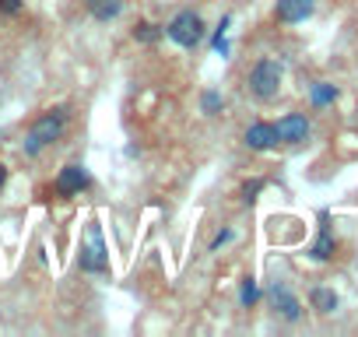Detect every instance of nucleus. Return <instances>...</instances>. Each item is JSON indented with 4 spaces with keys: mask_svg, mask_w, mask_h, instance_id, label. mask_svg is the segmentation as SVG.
Wrapping results in <instances>:
<instances>
[{
    "mask_svg": "<svg viewBox=\"0 0 358 337\" xmlns=\"http://www.w3.org/2000/svg\"><path fill=\"white\" fill-rule=\"evenodd\" d=\"M243 141H246V148H250V151H271V148H278V130H274V123L257 120V123H250V127H246Z\"/></svg>",
    "mask_w": 358,
    "mask_h": 337,
    "instance_id": "nucleus-8",
    "label": "nucleus"
},
{
    "mask_svg": "<svg viewBox=\"0 0 358 337\" xmlns=\"http://www.w3.org/2000/svg\"><path fill=\"white\" fill-rule=\"evenodd\" d=\"M281 78H285V71H281L278 60H271V57L257 60L253 71H250V95L260 99V102L278 99V92H281Z\"/></svg>",
    "mask_w": 358,
    "mask_h": 337,
    "instance_id": "nucleus-2",
    "label": "nucleus"
},
{
    "mask_svg": "<svg viewBox=\"0 0 358 337\" xmlns=\"http://www.w3.org/2000/svg\"><path fill=\"white\" fill-rule=\"evenodd\" d=\"M316 11V0H278L274 4V18L281 25H299Z\"/></svg>",
    "mask_w": 358,
    "mask_h": 337,
    "instance_id": "nucleus-7",
    "label": "nucleus"
},
{
    "mask_svg": "<svg viewBox=\"0 0 358 337\" xmlns=\"http://www.w3.org/2000/svg\"><path fill=\"white\" fill-rule=\"evenodd\" d=\"M4 183H8V165H0V190H4Z\"/></svg>",
    "mask_w": 358,
    "mask_h": 337,
    "instance_id": "nucleus-20",
    "label": "nucleus"
},
{
    "mask_svg": "<svg viewBox=\"0 0 358 337\" xmlns=\"http://www.w3.org/2000/svg\"><path fill=\"white\" fill-rule=\"evenodd\" d=\"M264 187H267V180H260V176H257V180H246V183H243V201L253 204V201L264 194Z\"/></svg>",
    "mask_w": 358,
    "mask_h": 337,
    "instance_id": "nucleus-17",
    "label": "nucleus"
},
{
    "mask_svg": "<svg viewBox=\"0 0 358 337\" xmlns=\"http://www.w3.org/2000/svg\"><path fill=\"white\" fill-rule=\"evenodd\" d=\"M309 302H313L316 313H334V309L341 306V299H337L334 288H313V292H309Z\"/></svg>",
    "mask_w": 358,
    "mask_h": 337,
    "instance_id": "nucleus-12",
    "label": "nucleus"
},
{
    "mask_svg": "<svg viewBox=\"0 0 358 337\" xmlns=\"http://www.w3.org/2000/svg\"><path fill=\"white\" fill-rule=\"evenodd\" d=\"M85 187H92L85 165H64L60 176L53 180V194H57V197H74V194H81Z\"/></svg>",
    "mask_w": 358,
    "mask_h": 337,
    "instance_id": "nucleus-6",
    "label": "nucleus"
},
{
    "mask_svg": "<svg viewBox=\"0 0 358 337\" xmlns=\"http://www.w3.org/2000/svg\"><path fill=\"white\" fill-rule=\"evenodd\" d=\"M222 106H225V99H222L215 88H208V92L201 95V109H204V116H218V113H222Z\"/></svg>",
    "mask_w": 358,
    "mask_h": 337,
    "instance_id": "nucleus-15",
    "label": "nucleus"
},
{
    "mask_svg": "<svg viewBox=\"0 0 358 337\" xmlns=\"http://www.w3.org/2000/svg\"><path fill=\"white\" fill-rule=\"evenodd\" d=\"M162 36H165V29H162V25H155V22H141V25L134 29V39H137V43H144V46L158 43Z\"/></svg>",
    "mask_w": 358,
    "mask_h": 337,
    "instance_id": "nucleus-14",
    "label": "nucleus"
},
{
    "mask_svg": "<svg viewBox=\"0 0 358 337\" xmlns=\"http://www.w3.org/2000/svg\"><path fill=\"white\" fill-rule=\"evenodd\" d=\"M309 102H313L316 109H327V106H334V102H337V88H334V85H327V81H320V85H313Z\"/></svg>",
    "mask_w": 358,
    "mask_h": 337,
    "instance_id": "nucleus-13",
    "label": "nucleus"
},
{
    "mask_svg": "<svg viewBox=\"0 0 358 337\" xmlns=\"http://www.w3.org/2000/svg\"><path fill=\"white\" fill-rule=\"evenodd\" d=\"M257 299H260V288H257V281L246 274V278H243V288H239V302H243L246 309H253V306H257Z\"/></svg>",
    "mask_w": 358,
    "mask_h": 337,
    "instance_id": "nucleus-16",
    "label": "nucleus"
},
{
    "mask_svg": "<svg viewBox=\"0 0 358 337\" xmlns=\"http://www.w3.org/2000/svg\"><path fill=\"white\" fill-rule=\"evenodd\" d=\"M22 0H0V15H22Z\"/></svg>",
    "mask_w": 358,
    "mask_h": 337,
    "instance_id": "nucleus-18",
    "label": "nucleus"
},
{
    "mask_svg": "<svg viewBox=\"0 0 358 337\" xmlns=\"http://www.w3.org/2000/svg\"><path fill=\"white\" fill-rule=\"evenodd\" d=\"M78 267L85 274H106L109 271V253H106V243H102V229L99 225H88V243L78 253Z\"/></svg>",
    "mask_w": 358,
    "mask_h": 337,
    "instance_id": "nucleus-4",
    "label": "nucleus"
},
{
    "mask_svg": "<svg viewBox=\"0 0 358 337\" xmlns=\"http://www.w3.org/2000/svg\"><path fill=\"white\" fill-rule=\"evenodd\" d=\"M165 36H169L176 46L194 50V46H201V39H204V18H201L197 11H179V15L165 25Z\"/></svg>",
    "mask_w": 358,
    "mask_h": 337,
    "instance_id": "nucleus-3",
    "label": "nucleus"
},
{
    "mask_svg": "<svg viewBox=\"0 0 358 337\" xmlns=\"http://www.w3.org/2000/svg\"><path fill=\"white\" fill-rule=\"evenodd\" d=\"M271 306H274V309H278L285 320H292V323L302 316V306H299V299H295V295H292L285 285H271Z\"/></svg>",
    "mask_w": 358,
    "mask_h": 337,
    "instance_id": "nucleus-9",
    "label": "nucleus"
},
{
    "mask_svg": "<svg viewBox=\"0 0 358 337\" xmlns=\"http://www.w3.org/2000/svg\"><path fill=\"white\" fill-rule=\"evenodd\" d=\"M323 218V229H320V236H316V243H313V250H309V257L313 260H330L334 253H337V239L330 236V229H327V215H320Z\"/></svg>",
    "mask_w": 358,
    "mask_h": 337,
    "instance_id": "nucleus-11",
    "label": "nucleus"
},
{
    "mask_svg": "<svg viewBox=\"0 0 358 337\" xmlns=\"http://www.w3.org/2000/svg\"><path fill=\"white\" fill-rule=\"evenodd\" d=\"M274 130H278V144H302V141H309V116L285 113L274 123Z\"/></svg>",
    "mask_w": 358,
    "mask_h": 337,
    "instance_id": "nucleus-5",
    "label": "nucleus"
},
{
    "mask_svg": "<svg viewBox=\"0 0 358 337\" xmlns=\"http://www.w3.org/2000/svg\"><path fill=\"white\" fill-rule=\"evenodd\" d=\"M85 8H88V15L95 18V22H113V18H120V11H123V0H85Z\"/></svg>",
    "mask_w": 358,
    "mask_h": 337,
    "instance_id": "nucleus-10",
    "label": "nucleus"
},
{
    "mask_svg": "<svg viewBox=\"0 0 358 337\" xmlns=\"http://www.w3.org/2000/svg\"><path fill=\"white\" fill-rule=\"evenodd\" d=\"M225 243H232V229H222V232H218V236L211 239V253H218V250H222Z\"/></svg>",
    "mask_w": 358,
    "mask_h": 337,
    "instance_id": "nucleus-19",
    "label": "nucleus"
},
{
    "mask_svg": "<svg viewBox=\"0 0 358 337\" xmlns=\"http://www.w3.org/2000/svg\"><path fill=\"white\" fill-rule=\"evenodd\" d=\"M64 130H67V109H64V106L46 109V113L32 123V130H29V137H25L22 151H25L29 158H36L39 151H46L50 144H57V141L64 137Z\"/></svg>",
    "mask_w": 358,
    "mask_h": 337,
    "instance_id": "nucleus-1",
    "label": "nucleus"
}]
</instances>
